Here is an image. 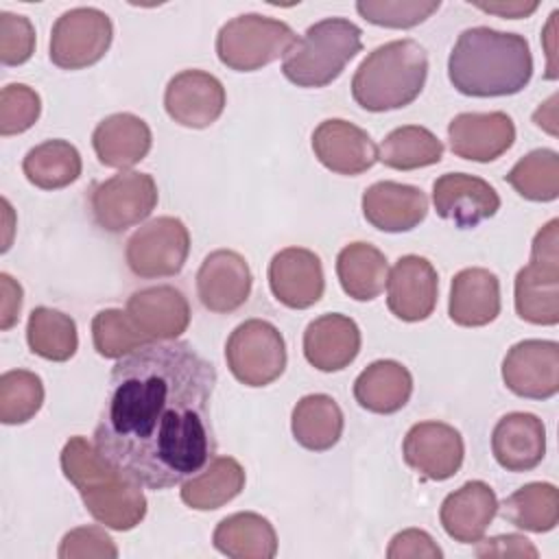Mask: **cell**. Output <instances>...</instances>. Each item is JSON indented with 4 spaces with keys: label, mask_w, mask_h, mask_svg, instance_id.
Here are the masks:
<instances>
[{
    "label": "cell",
    "mask_w": 559,
    "mask_h": 559,
    "mask_svg": "<svg viewBox=\"0 0 559 559\" xmlns=\"http://www.w3.org/2000/svg\"><path fill=\"white\" fill-rule=\"evenodd\" d=\"M216 369L186 341L148 343L111 369L94 448L146 489H168L216 452Z\"/></svg>",
    "instance_id": "obj_1"
},
{
    "label": "cell",
    "mask_w": 559,
    "mask_h": 559,
    "mask_svg": "<svg viewBox=\"0 0 559 559\" xmlns=\"http://www.w3.org/2000/svg\"><path fill=\"white\" fill-rule=\"evenodd\" d=\"M531 76L533 55L526 37L489 26L465 28L448 59V79L465 96H511L522 92Z\"/></svg>",
    "instance_id": "obj_2"
},
{
    "label": "cell",
    "mask_w": 559,
    "mask_h": 559,
    "mask_svg": "<svg viewBox=\"0 0 559 559\" xmlns=\"http://www.w3.org/2000/svg\"><path fill=\"white\" fill-rule=\"evenodd\" d=\"M63 476L76 487L87 513L107 528L131 531L146 515L142 485L100 456L85 437H70L61 450Z\"/></svg>",
    "instance_id": "obj_3"
},
{
    "label": "cell",
    "mask_w": 559,
    "mask_h": 559,
    "mask_svg": "<svg viewBox=\"0 0 559 559\" xmlns=\"http://www.w3.org/2000/svg\"><path fill=\"white\" fill-rule=\"evenodd\" d=\"M428 55L415 39H393L371 50L354 72L352 96L367 111L411 105L424 90Z\"/></svg>",
    "instance_id": "obj_4"
},
{
    "label": "cell",
    "mask_w": 559,
    "mask_h": 559,
    "mask_svg": "<svg viewBox=\"0 0 559 559\" xmlns=\"http://www.w3.org/2000/svg\"><path fill=\"white\" fill-rule=\"evenodd\" d=\"M362 31L345 17L321 20L293 44L282 74L297 87H325L360 52Z\"/></svg>",
    "instance_id": "obj_5"
},
{
    "label": "cell",
    "mask_w": 559,
    "mask_h": 559,
    "mask_svg": "<svg viewBox=\"0 0 559 559\" xmlns=\"http://www.w3.org/2000/svg\"><path fill=\"white\" fill-rule=\"evenodd\" d=\"M297 41L295 31L275 17L242 13L225 22L216 35V55L236 72H253L273 63Z\"/></svg>",
    "instance_id": "obj_6"
},
{
    "label": "cell",
    "mask_w": 559,
    "mask_h": 559,
    "mask_svg": "<svg viewBox=\"0 0 559 559\" xmlns=\"http://www.w3.org/2000/svg\"><path fill=\"white\" fill-rule=\"evenodd\" d=\"M559 221H548L533 238L531 262L515 275V312L535 325L559 323Z\"/></svg>",
    "instance_id": "obj_7"
},
{
    "label": "cell",
    "mask_w": 559,
    "mask_h": 559,
    "mask_svg": "<svg viewBox=\"0 0 559 559\" xmlns=\"http://www.w3.org/2000/svg\"><path fill=\"white\" fill-rule=\"evenodd\" d=\"M225 360L231 376L245 386H266L284 373V336L264 319H247L229 334Z\"/></svg>",
    "instance_id": "obj_8"
},
{
    "label": "cell",
    "mask_w": 559,
    "mask_h": 559,
    "mask_svg": "<svg viewBox=\"0 0 559 559\" xmlns=\"http://www.w3.org/2000/svg\"><path fill=\"white\" fill-rule=\"evenodd\" d=\"M157 205V183L148 173L120 170L118 175L98 181L90 192V210L94 223L109 231L120 234L144 218Z\"/></svg>",
    "instance_id": "obj_9"
},
{
    "label": "cell",
    "mask_w": 559,
    "mask_h": 559,
    "mask_svg": "<svg viewBox=\"0 0 559 559\" xmlns=\"http://www.w3.org/2000/svg\"><path fill=\"white\" fill-rule=\"evenodd\" d=\"M114 24L94 7H76L57 17L50 31V61L63 70L94 66L111 46Z\"/></svg>",
    "instance_id": "obj_10"
},
{
    "label": "cell",
    "mask_w": 559,
    "mask_h": 559,
    "mask_svg": "<svg viewBox=\"0 0 559 559\" xmlns=\"http://www.w3.org/2000/svg\"><path fill=\"white\" fill-rule=\"evenodd\" d=\"M190 253V234L183 221L175 216H157L144 223L127 240V266L138 277L177 275Z\"/></svg>",
    "instance_id": "obj_11"
},
{
    "label": "cell",
    "mask_w": 559,
    "mask_h": 559,
    "mask_svg": "<svg viewBox=\"0 0 559 559\" xmlns=\"http://www.w3.org/2000/svg\"><path fill=\"white\" fill-rule=\"evenodd\" d=\"M502 380L520 397H552L559 391V345L539 338L515 343L502 360Z\"/></svg>",
    "instance_id": "obj_12"
},
{
    "label": "cell",
    "mask_w": 559,
    "mask_h": 559,
    "mask_svg": "<svg viewBox=\"0 0 559 559\" xmlns=\"http://www.w3.org/2000/svg\"><path fill=\"white\" fill-rule=\"evenodd\" d=\"M402 454L406 465L430 480L452 478L465 456L461 432L443 421H419L404 437Z\"/></svg>",
    "instance_id": "obj_13"
},
{
    "label": "cell",
    "mask_w": 559,
    "mask_h": 559,
    "mask_svg": "<svg viewBox=\"0 0 559 559\" xmlns=\"http://www.w3.org/2000/svg\"><path fill=\"white\" fill-rule=\"evenodd\" d=\"M223 83L205 70H181L164 92L166 114L181 127L205 129L216 122L225 109Z\"/></svg>",
    "instance_id": "obj_14"
},
{
    "label": "cell",
    "mask_w": 559,
    "mask_h": 559,
    "mask_svg": "<svg viewBox=\"0 0 559 559\" xmlns=\"http://www.w3.org/2000/svg\"><path fill=\"white\" fill-rule=\"evenodd\" d=\"M124 312L146 345L177 341L190 323L188 299L175 286H148L135 290L127 299Z\"/></svg>",
    "instance_id": "obj_15"
},
{
    "label": "cell",
    "mask_w": 559,
    "mask_h": 559,
    "mask_svg": "<svg viewBox=\"0 0 559 559\" xmlns=\"http://www.w3.org/2000/svg\"><path fill=\"white\" fill-rule=\"evenodd\" d=\"M269 286L273 297L293 310L314 306L323 290V264L319 255L304 247H286L277 251L269 264Z\"/></svg>",
    "instance_id": "obj_16"
},
{
    "label": "cell",
    "mask_w": 559,
    "mask_h": 559,
    "mask_svg": "<svg viewBox=\"0 0 559 559\" xmlns=\"http://www.w3.org/2000/svg\"><path fill=\"white\" fill-rule=\"evenodd\" d=\"M251 282V269L238 251L216 249L197 271V295L210 312L227 314L249 299Z\"/></svg>",
    "instance_id": "obj_17"
},
{
    "label": "cell",
    "mask_w": 559,
    "mask_h": 559,
    "mask_svg": "<svg viewBox=\"0 0 559 559\" xmlns=\"http://www.w3.org/2000/svg\"><path fill=\"white\" fill-rule=\"evenodd\" d=\"M432 203L441 218L472 229L500 210V197L485 179L465 173H445L432 183Z\"/></svg>",
    "instance_id": "obj_18"
},
{
    "label": "cell",
    "mask_w": 559,
    "mask_h": 559,
    "mask_svg": "<svg viewBox=\"0 0 559 559\" xmlns=\"http://www.w3.org/2000/svg\"><path fill=\"white\" fill-rule=\"evenodd\" d=\"M439 277L421 255H402L386 277V306L402 321H424L437 306Z\"/></svg>",
    "instance_id": "obj_19"
},
{
    "label": "cell",
    "mask_w": 559,
    "mask_h": 559,
    "mask_svg": "<svg viewBox=\"0 0 559 559\" xmlns=\"http://www.w3.org/2000/svg\"><path fill=\"white\" fill-rule=\"evenodd\" d=\"M450 148L456 157L493 162L515 142V124L504 111H463L448 124Z\"/></svg>",
    "instance_id": "obj_20"
},
{
    "label": "cell",
    "mask_w": 559,
    "mask_h": 559,
    "mask_svg": "<svg viewBox=\"0 0 559 559\" xmlns=\"http://www.w3.org/2000/svg\"><path fill=\"white\" fill-rule=\"evenodd\" d=\"M312 151L332 173L360 175L378 162V148L369 133L343 118L323 120L312 131Z\"/></svg>",
    "instance_id": "obj_21"
},
{
    "label": "cell",
    "mask_w": 559,
    "mask_h": 559,
    "mask_svg": "<svg viewBox=\"0 0 559 559\" xmlns=\"http://www.w3.org/2000/svg\"><path fill=\"white\" fill-rule=\"evenodd\" d=\"M428 214V197L408 183L376 181L362 192V216L380 231L415 229Z\"/></svg>",
    "instance_id": "obj_22"
},
{
    "label": "cell",
    "mask_w": 559,
    "mask_h": 559,
    "mask_svg": "<svg viewBox=\"0 0 559 559\" xmlns=\"http://www.w3.org/2000/svg\"><path fill=\"white\" fill-rule=\"evenodd\" d=\"M360 352V330L354 319L330 312L308 323L304 332V356L306 360L325 373L341 371Z\"/></svg>",
    "instance_id": "obj_23"
},
{
    "label": "cell",
    "mask_w": 559,
    "mask_h": 559,
    "mask_svg": "<svg viewBox=\"0 0 559 559\" xmlns=\"http://www.w3.org/2000/svg\"><path fill=\"white\" fill-rule=\"evenodd\" d=\"M491 452L507 472H528L546 454V428L533 413H507L491 432Z\"/></svg>",
    "instance_id": "obj_24"
},
{
    "label": "cell",
    "mask_w": 559,
    "mask_h": 559,
    "mask_svg": "<svg viewBox=\"0 0 559 559\" xmlns=\"http://www.w3.org/2000/svg\"><path fill=\"white\" fill-rule=\"evenodd\" d=\"M498 513L496 491L483 480H469L448 493L439 509L443 531L461 544H476Z\"/></svg>",
    "instance_id": "obj_25"
},
{
    "label": "cell",
    "mask_w": 559,
    "mask_h": 559,
    "mask_svg": "<svg viewBox=\"0 0 559 559\" xmlns=\"http://www.w3.org/2000/svg\"><path fill=\"white\" fill-rule=\"evenodd\" d=\"M153 144L148 124L129 111L111 114L100 120L92 133V146L98 162L107 168H131L146 157Z\"/></svg>",
    "instance_id": "obj_26"
},
{
    "label": "cell",
    "mask_w": 559,
    "mask_h": 559,
    "mask_svg": "<svg viewBox=\"0 0 559 559\" xmlns=\"http://www.w3.org/2000/svg\"><path fill=\"white\" fill-rule=\"evenodd\" d=\"M448 314L456 325L480 328L500 314V282L496 273L472 266L452 277Z\"/></svg>",
    "instance_id": "obj_27"
},
{
    "label": "cell",
    "mask_w": 559,
    "mask_h": 559,
    "mask_svg": "<svg viewBox=\"0 0 559 559\" xmlns=\"http://www.w3.org/2000/svg\"><path fill=\"white\" fill-rule=\"evenodd\" d=\"M212 544L231 559H271L277 552L273 524L253 511L223 518L212 533Z\"/></svg>",
    "instance_id": "obj_28"
},
{
    "label": "cell",
    "mask_w": 559,
    "mask_h": 559,
    "mask_svg": "<svg viewBox=\"0 0 559 559\" xmlns=\"http://www.w3.org/2000/svg\"><path fill=\"white\" fill-rule=\"evenodd\" d=\"M413 393V376L397 360H376L354 382L356 402L369 413L391 415L406 406Z\"/></svg>",
    "instance_id": "obj_29"
},
{
    "label": "cell",
    "mask_w": 559,
    "mask_h": 559,
    "mask_svg": "<svg viewBox=\"0 0 559 559\" xmlns=\"http://www.w3.org/2000/svg\"><path fill=\"white\" fill-rule=\"evenodd\" d=\"M343 411L334 397L325 393L304 395L290 415V430L295 441L312 452L334 448L343 435Z\"/></svg>",
    "instance_id": "obj_30"
},
{
    "label": "cell",
    "mask_w": 559,
    "mask_h": 559,
    "mask_svg": "<svg viewBox=\"0 0 559 559\" xmlns=\"http://www.w3.org/2000/svg\"><path fill=\"white\" fill-rule=\"evenodd\" d=\"M242 489V465L234 456H214L201 472L183 480L181 500L190 509L212 511L234 500Z\"/></svg>",
    "instance_id": "obj_31"
},
{
    "label": "cell",
    "mask_w": 559,
    "mask_h": 559,
    "mask_svg": "<svg viewBox=\"0 0 559 559\" xmlns=\"http://www.w3.org/2000/svg\"><path fill=\"white\" fill-rule=\"evenodd\" d=\"M336 275L345 295L356 301H371L384 290L389 262L373 245L349 242L336 255Z\"/></svg>",
    "instance_id": "obj_32"
},
{
    "label": "cell",
    "mask_w": 559,
    "mask_h": 559,
    "mask_svg": "<svg viewBox=\"0 0 559 559\" xmlns=\"http://www.w3.org/2000/svg\"><path fill=\"white\" fill-rule=\"evenodd\" d=\"M509 524L528 533H548L559 522V491L550 483H528L498 504Z\"/></svg>",
    "instance_id": "obj_33"
},
{
    "label": "cell",
    "mask_w": 559,
    "mask_h": 559,
    "mask_svg": "<svg viewBox=\"0 0 559 559\" xmlns=\"http://www.w3.org/2000/svg\"><path fill=\"white\" fill-rule=\"evenodd\" d=\"M81 153L68 140H46L33 146L22 162L26 179L41 190H59L79 179Z\"/></svg>",
    "instance_id": "obj_34"
},
{
    "label": "cell",
    "mask_w": 559,
    "mask_h": 559,
    "mask_svg": "<svg viewBox=\"0 0 559 559\" xmlns=\"http://www.w3.org/2000/svg\"><path fill=\"white\" fill-rule=\"evenodd\" d=\"M26 343L33 354L46 360H52V362L70 360L79 347L76 323L70 314L61 310L39 306L28 314Z\"/></svg>",
    "instance_id": "obj_35"
},
{
    "label": "cell",
    "mask_w": 559,
    "mask_h": 559,
    "mask_svg": "<svg viewBox=\"0 0 559 559\" xmlns=\"http://www.w3.org/2000/svg\"><path fill=\"white\" fill-rule=\"evenodd\" d=\"M441 140L419 124H404L393 129L378 148V159L395 170H415L432 166L441 159Z\"/></svg>",
    "instance_id": "obj_36"
},
{
    "label": "cell",
    "mask_w": 559,
    "mask_h": 559,
    "mask_svg": "<svg viewBox=\"0 0 559 559\" xmlns=\"http://www.w3.org/2000/svg\"><path fill=\"white\" fill-rule=\"evenodd\" d=\"M504 181L528 201H555L559 197V155L552 148H535L515 162Z\"/></svg>",
    "instance_id": "obj_37"
},
{
    "label": "cell",
    "mask_w": 559,
    "mask_h": 559,
    "mask_svg": "<svg viewBox=\"0 0 559 559\" xmlns=\"http://www.w3.org/2000/svg\"><path fill=\"white\" fill-rule=\"evenodd\" d=\"M44 404L41 378L26 369H11L0 376V421L7 426L26 424Z\"/></svg>",
    "instance_id": "obj_38"
},
{
    "label": "cell",
    "mask_w": 559,
    "mask_h": 559,
    "mask_svg": "<svg viewBox=\"0 0 559 559\" xmlns=\"http://www.w3.org/2000/svg\"><path fill=\"white\" fill-rule=\"evenodd\" d=\"M92 341L94 349L105 358H122L146 345V341L133 328L129 314L120 308H105L94 314Z\"/></svg>",
    "instance_id": "obj_39"
},
{
    "label": "cell",
    "mask_w": 559,
    "mask_h": 559,
    "mask_svg": "<svg viewBox=\"0 0 559 559\" xmlns=\"http://www.w3.org/2000/svg\"><path fill=\"white\" fill-rule=\"evenodd\" d=\"M441 7L439 0L421 2V0H360L356 2V11L371 24L386 28H413L428 20Z\"/></svg>",
    "instance_id": "obj_40"
},
{
    "label": "cell",
    "mask_w": 559,
    "mask_h": 559,
    "mask_svg": "<svg viewBox=\"0 0 559 559\" xmlns=\"http://www.w3.org/2000/svg\"><path fill=\"white\" fill-rule=\"evenodd\" d=\"M41 114L39 94L24 83H9L0 92V135H15L31 129Z\"/></svg>",
    "instance_id": "obj_41"
},
{
    "label": "cell",
    "mask_w": 559,
    "mask_h": 559,
    "mask_svg": "<svg viewBox=\"0 0 559 559\" xmlns=\"http://www.w3.org/2000/svg\"><path fill=\"white\" fill-rule=\"evenodd\" d=\"M35 50V28L28 17L9 11L0 13V61L4 66H20L31 59Z\"/></svg>",
    "instance_id": "obj_42"
},
{
    "label": "cell",
    "mask_w": 559,
    "mask_h": 559,
    "mask_svg": "<svg viewBox=\"0 0 559 559\" xmlns=\"http://www.w3.org/2000/svg\"><path fill=\"white\" fill-rule=\"evenodd\" d=\"M61 559H76V557H118V548L114 539L100 526H81L63 535L59 552Z\"/></svg>",
    "instance_id": "obj_43"
},
{
    "label": "cell",
    "mask_w": 559,
    "mask_h": 559,
    "mask_svg": "<svg viewBox=\"0 0 559 559\" xmlns=\"http://www.w3.org/2000/svg\"><path fill=\"white\" fill-rule=\"evenodd\" d=\"M389 559H404V557H428V559H439L443 557L441 548L432 542V537L426 531L419 528H406L397 533L386 550Z\"/></svg>",
    "instance_id": "obj_44"
},
{
    "label": "cell",
    "mask_w": 559,
    "mask_h": 559,
    "mask_svg": "<svg viewBox=\"0 0 559 559\" xmlns=\"http://www.w3.org/2000/svg\"><path fill=\"white\" fill-rule=\"evenodd\" d=\"M476 557L487 559V557H537V548L518 533H509V535H496L489 539H478L476 542Z\"/></svg>",
    "instance_id": "obj_45"
},
{
    "label": "cell",
    "mask_w": 559,
    "mask_h": 559,
    "mask_svg": "<svg viewBox=\"0 0 559 559\" xmlns=\"http://www.w3.org/2000/svg\"><path fill=\"white\" fill-rule=\"evenodd\" d=\"M0 328L9 330L15 325V321L20 319V308H22V286L9 275V273H0Z\"/></svg>",
    "instance_id": "obj_46"
},
{
    "label": "cell",
    "mask_w": 559,
    "mask_h": 559,
    "mask_svg": "<svg viewBox=\"0 0 559 559\" xmlns=\"http://www.w3.org/2000/svg\"><path fill=\"white\" fill-rule=\"evenodd\" d=\"M485 13H496L500 17H526L537 9V2H474Z\"/></svg>",
    "instance_id": "obj_47"
},
{
    "label": "cell",
    "mask_w": 559,
    "mask_h": 559,
    "mask_svg": "<svg viewBox=\"0 0 559 559\" xmlns=\"http://www.w3.org/2000/svg\"><path fill=\"white\" fill-rule=\"evenodd\" d=\"M555 103H557V96H550L535 114L537 116H533V120H535V124L537 127H542V129H546L548 133H557V129H555Z\"/></svg>",
    "instance_id": "obj_48"
}]
</instances>
